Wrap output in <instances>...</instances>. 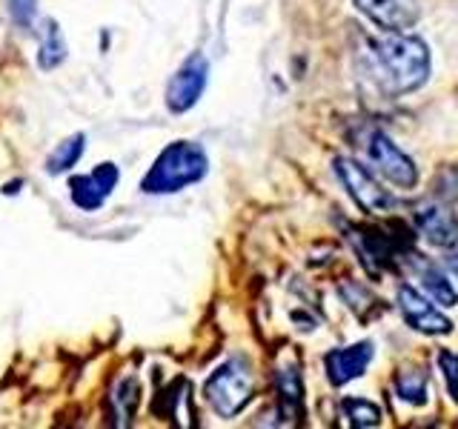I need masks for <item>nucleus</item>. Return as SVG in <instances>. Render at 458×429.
<instances>
[{"mask_svg":"<svg viewBox=\"0 0 458 429\" xmlns=\"http://www.w3.org/2000/svg\"><path fill=\"white\" fill-rule=\"evenodd\" d=\"M367 72L386 95H410L429 78V46L407 32H386L367 43Z\"/></svg>","mask_w":458,"mask_h":429,"instance_id":"nucleus-1","label":"nucleus"},{"mask_svg":"<svg viewBox=\"0 0 458 429\" xmlns=\"http://www.w3.org/2000/svg\"><path fill=\"white\" fill-rule=\"evenodd\" d=\"M207 149L195 140H175L155 157V164L140 181V189L147 195H172L192 183H200L207 178Z\"/></svg>","mask_w":458,"mask_h":429,"instance_id":"nucleus-2","label":"nucleus"},{"mask_svg":"<svg viewBox=\"0 0 458 429\" xmlns=\"http://www.w3.org/2000/svg\"><path fill=\"white\" fill-rule=\"evenodd\" d=\"M252 390H255V378L243 358H229V361H224L204 383V395L209 400V407L218 412L221 418H235V415L250 404Z\"/></svg>","mask_w":458,"mask_h":429,"instance_id":"nucleus-3","label":"nucleus"},{"mask_svg":"<svg viewBox=\"0 0 458 429\" xmlns=\"http://www.w3.org/2000/svg\"><path fill=\"white\" fill-rule=\"evenodd\" d=\"M355 147L367 155V161L376 166L386 181L401 186V189H412V186L419 183V166H415V161L404 149H398L381 129L376 126L361 129L355 138Z\"/></svg>","mask_w":458,"mask_h":429,"instance_id":"nucleus-4","label":"nucleus"},{"mask_svg":"<svg viewBox=\"0 0 458 429\" xmlns=\"http://www.w3.org/2000/svg\"><path fill=\"white\" fill-rule=\"evenodd\" d=\"M335 175L344 183V189L350 192V198L358 206L369 214H386L395 209V198L384 189V186L369 175V169L361 166L352 157H335Z\"/></svg>","mask_w":458,"mask_h":429,"instance_id":"nucleus-5","label":"nucleus"},{"mask_svg":"<svg viewBox=\"0 0 458 429\" xmlns=\"http://www.w3.org/2000/svg\"><path fill=\"white\" fill-rule=\"evenodd\" d=\"M207 80H209V63H207V57L200 55V52L190 55L178 66V72L172 75V80L166 86V109L175 112V114L190 112L198 104V100H200V95H204Z\"/></svg>","mask_w":458,"mask_h":429,"instance_id":"nucleus-6","label":"nucleus"},{"mask_svg":"<svg viewBox=\"0 0 458 429\" xmlns=\"http://www.w3.org/2000/svg\"><path fill=\"white\" fill-rule=\"evenodd\" d=\"M121 181V169L114 164H98L89 175H75L69 181V195L72 204L83 212H98L106 204L114 186Z\"/></svg>","mask_w":458,"mask_h":429,"instance_id":"nucleus-7","label":"nucleus"},{"mask_svg":"<svg viewBox=\"0 0 458 429\" xmlns=\"http://www.w3.org/2000/svg\"><path fill=\"white\" fill-rule=\"evenodd\" d=\"M398 307L404 321L421 335H450L453 332V321L444 315L441 309H436L433 300H427L419 290L412 286H401L398 290Z\"/></svg>","mask_w":458,"mask_h":429,"instance_id":"nucleus-8","label":"nucleus"},{"mask_svg":"<svg viewBox=\"0 0 458 429\" xmlns=\"http://www.w3.org/2000/svg\"><path fill=\"white\" fill-rule=\"evenodd\" d=\"M355 6L384 32H407L419 23L415 0H355Z\"/></svg>","mask_w":458,"mask_h":429,"instance_id":"nucleus-9","label":"nucleus"},{"mask_svg":"<svg viewBox=\"0 0 458 429\" xmlns=\"http://www.w3.org/2000/svg\"><path fill=\"white\" fill-rule=\"evenodd\" d=\"M372 355H376V347H372L369 341H361V343H352L347 349H333L327 352L324 358V366H327V378L333 386H347L350 381L361 378Z\"/></svg>","mask_w":458,"mask_h":429,"instance_id":"nucleus-10","label":"nucleus"},{"mask_svg":"<svg viewBox=\"0 0 458 429\" xmlns=\"http://www.w3.org/2000/svg\"><path fill=\"white\" fill-rule=\"evenodd\" d=\"M415 223L427 235V240L441 249H450L458 243V221L447 206L424 200V204L415 206Z\"/></svg>","mask_w":458,"mask_h":429,"instance_id":"nucleus-11","label":"nucleus"},{"mask_svg":"<svg viewBox=\"0 0 458 429\" xmlns=\"http://www.w3.org/2000/svg\"><path fill=\"white\" fill-rule=\"evenodd\" d=\"M410 257H412L415 275H419V281L427 290V295L433 298L436 304H441V307H455L458 304V292L453 290V283L444 278L433 264H427L421 255H410Z\"/></svg>","mask_w":458,"mask_h":429,"instance_id":"nucleus-12","label":"nucleus"},{"mask_svg":"<svg viewBox=\"0 0 458 429\" xmlns=\"http://www.w3.org/2000/svg\"><path fill=\"white\" fill-rule=\"evenodd\" d=\"M66 61V40H64V32L61 26H57L55 18H47L43 21V29H40V52H38V66L43 72H52Z\"/></svg>","mask_w":458,"mask_h":429,"instance_id":"nucleus-13","label":"nucleus"},{"mask_svg":"<svg viewBox=\"0 0 458 429\" xmlns=\"http://www.w3.org/2000/svg\"><path fill=\"white\" fill-rule=\"evenodd\" d=\"M83 152H86V135L78 132V135L66 138L64 143H57V147L49 152L47 172H49V175H61V172H69L83 157Z\"/></svg>","mask_w":458,"mask_h":429,"instance_id":"nucleus-14","label":"nucleus"},{"mask_svg":"<svg viewBox=\"0 0 458 429\" xmlns=\"http://www.w3.org/2000/svg\"><path fill=\"white\" fill-rule=\"evenodd\" d=\"M278 395H281V407L286 415L301 412V400H304V386H301L298 369H281L278 372Z\"/></svg>","mask_w":458,"mask_h":429,"instance_id":"nucleus-15","label":"nucleus"},{"mask_svg":"<svg viewBox=\"0 0 458 429\" xmlns=\"http://www.w3.org/2000/svg\"><path fill=\"white\" fill-rule=\"evenodd\" d=\"M395 390H398L401 400H407V404H412V407L427 404V375L421 369L401 372L398 381H395Z\"/></svg>","mask_w":458,"mask_h":429,"instance_id":"nucleus-16","label":"nucleus"},{"mask_svg":"<svg viewBox=\"0 0 458 429\" xmlns=\"http://www.w3.org/2000/svg\"><path fill=\"white\" fill-rule=\"evenodd\" d=\"M341 409L350 418V424L358 426V429H367V426H378L381 424V409L372 404V400H364V398H344Z\"/></svg>","mask_w":458,"mask_h":429,"instance_id":"nucleus-17","label":"nucleus"},{"mask_svg":"<svg viewBox=\"0 0 458 429\" xmlns=\"http://www.w3.org/2000/svg\"><path fill=\"white\" fill-rule=\"evenodd\" d=\"M138 381L135 378H123L121 386L114 390L112 395V404H121L118 409V424H126V421H132V415H135V407H138Z\"/></svg>","mask_w":458,"mask_h":429,"instance_id":"nucleus-18","label":"nucleus"},{"mask_svg":"<svg viewBox=\"0 0 458 429\" xmlns=\"http://www.w3.org/2000/svg\"><path fill=\"white\" fill-rule=\"evenodd\" d=\"M9 18L21 29H32L38 18V0H9Z\"/></svg>","mask_w":458,"mask_h":429,"instance_id":"nucleus-19","label":"nucleus"},{"mask_svg":"<svg viewBox=\"0 0 458 429\" xmlns=\"http://www.w3.org/2000/svg\"><path fill=\"white\" fill-rule=\"evenodd\" d=\"M438 366L444 372V381H447V390H450L453 400H458V355L444 349L438 355Z\"/></svg>","mask_w":458,"mask_h":429,"instance_id":"nucleus-20","label":"nucleus"},{"mask_svg":"<svg viewBox=\"0 0 458 429\" xmlns=\"http://www.w3.org/2000/svg\"><path fill=\"white\" fill-rule=\"evenodd\" d=\"M447 269L453 272V275H458V252L447 255Z\"/></svg>","mask_w":458,"mask_h":429,"instance_id":"nucleus-21","label":"nucleus"}]
</instances>
